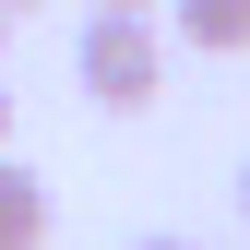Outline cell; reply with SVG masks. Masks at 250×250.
I'll list each match as a JSON object with an SVG mask.
<instances>
[{
    "label": "cell",
    "instance_id": "obj_1",
    "mask_svg": "<svg viewBox=\"0 0 250 250\" xmlns=\"http://www.w3.org/2000/svg\"><path fill=\"white\" fill-rule=\"evenodd\" d=\"M72 72H83V96L96 107H155V83H167V36H155V12H96L83 24V48H72Z\"/></svg>",
    "mask_w": 250,
    "mask_h": 250
},
{
    "label": "cell",
    "instance_id": "obj_2",
    "mask_svg": "<svg viewBox=\"0 0 250 250\" xmlns=\"http://www.w3.org/2000/svg\"><path fill=\"white\" fill-rule=\"evenodd\" d=\"M0 250H48V179L24 155H0Z\"/></svg>",
    "mask_w": 250,
    "mask_h": 250
},
{
    "label": "cell",
    "instance_id": "obj_3",
    "mask_svg": "<svg viewBox=\"0 0 250 250\" xmlns=\"http://www.w3.org/2000/svg\"><path fill=\"white\" fill-rule=\"evenodd\" d=\"M167 24H179V48H203V60L250 48V0H167Z\"/></svg>",
    "mask_w": 250,
    "mask_h": 250
},
{
    "label": "cell",
    "instance_id": "obj_4",
    "mask_svg": "<svg viewBox=\"0 0 250 250\" xmlns=\"http://www.w3.org/2000/svg\"><path fill=\"white\" fill-rule=\"evenodd\" d=\"M96 12H155V0H96Z\"/></svg>",
    "mask_w": 250,
    "mask_h": 250
},
{
    "label": "cell",
    "instance_id": "obj_5",
    "mask_svg": "<svg viewBox=\"0 0 250 250\" xmlns=\"http://www.w3.org/2000/svg\"><path fill=\"white\" fill-rule=\"evenodd\" d=\"M12 12H36V0H0V24H12Z\"/></svg>",
    "mask_w": 250,
    "mask_h": 250
},
{
    "label": "cell",
    "instance_id": "obj_6",
    "mask_svg": "<svg viewBox=\"0 0 250 250\" xmlns=\"http://www.w3.org/2000/svg\"><path fill=\"white\" fill-rule=\"evenodd\" d=\"M143 250H191V238H143Z\"/></svg>",
    "mask_w": 250,
    "mask_h": 250
},
{
    "label": "cell",
    "instance_id": "obj_7",
    "mask_svg": "<svg viewBox=\"0 0 250 250\" xmlns=\"http://www.w3.org/2000/svg\"><path fill=\"white\" fill-rule=\"evenodd\" d=\"M0 131H12V96H0Z\"/></svg>",
    "mask_w": 250,
    "mask_h": 250
},
{
    "label": "cell",
    "instance_id": "obj_8",
    "mask_svg": "<svg viewBox=\"0 0 250 250\" xmlns=\"http://www.w3.org/2000/svg\"><path fill=\"white\" fill-rule=\"evenodd\" d=\"M238 214H250V179H238Z\"/></svg>",
    "mask_w": 250,
    "mask_h": 250
}]
</instances>
